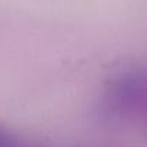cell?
Wrapping results in <instances>:
<instances>
[{"instance_id": "obj_1", "label": "cell", "mask_w": 147, "mask_h": 147, "mask_svg": "<svg viewBox=\"0 0 147 147\" xmlns=\"http://www.w3.org/2000/svg\"><path fill=\"white\" fill-rule=\"evenodd\" d=\"M105 110L110 114L134 117L144 113L146 77L141 69L120 71L111 78L105 94Z\"/></svg>"}, {"instance_id": "obj_2", "label": "cell", "mask_w": 147, "mask_h": 147, "mask_svg": "<svg viewBox=\"0 0 147 147\" xmlns=\"http://www.w3.org/2000/svg\"><path fill=\"white\" fill-rule=\"evenodd\" d=\"M0 147H22L5 128L0 127Z\"/></svg>"}]
</instances>
